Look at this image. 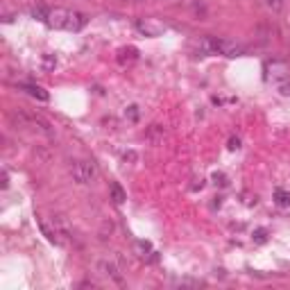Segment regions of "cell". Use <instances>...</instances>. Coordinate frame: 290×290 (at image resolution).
Here are the masks:
<instances>
[{
  "instance_id": "obj_1",
  "label": "cell",
  "mask_w": 290,
  "mask_h": 290,
  "mask_svg": "<svg viewBox=\"0 0 290 290\" xmlns=\"http://www.w3.org/2000/svg\"><path fill=\"white\" fill-rule=\"evenodd\" d=\"M197 50L202 54H222L227 59H236L247 52V48L231 39H218V37H202L197 41Z\"/></svg>"
},
{
  "instance_id": "obj_2",
  "label": "cell",
  "mask_w": 290,
  "mask_h": 290,
  "mask_svg": "<svg viewBox=\"0 0 290 290\" xmlns=\"http://www.w3.org/2000/svg\"><path fill=\"white\" fill-rule=\"evenodd\" d=\"M89 18L82 11H73V9H50L48 16V25L57 27V30H68V32H80L82 27H86Z\"/></svg>"
},
{
  "instance_id": "obj_3",
  "label": "cell",
  "mask_w": 290,
  "mask_h": 290,
  "mask_svg": "<svg viewBox=\"0 0 290 290\" xmlns=\"http://www.w3.org/2000/svg\"><path fill=\"white\" fill-rule=\"evenodd\" d=\"M70 175H73V182L77 184H91L97 177V166L93 161H73Z\"/></svg>"
},
{
  "instance_id": "obj_4",
  "label": "cell",
  "mask_w": 290,
  "mask_h": 290,
  "mask_svg": "<svg viewBox=\"0 0 290 290\" xmlns=\"http://www.w3.org/2000/svg\"><path fill=\"white\" fill-rule=\"evenodd\" d=\"M134 27L136 32H141L143 37H159V34H163L168 30L166 23L156 21V18H136Z\"/></svg>"
},
{
  "instance_id": "obj_5",
  "label": "cell",
  "mask_w": 290,
  "mask_h": 290,
  "mask_svg": "<svg viewBox=\"0 0 290 290\" xmlns=\"http://www.w3.org/2000/svg\"><path fill=\"white\" fill-rule=\"evenodd\" d=\"M18 120H23V123H27V125H32L34 129H39V132H43V134H52V127H50V123L48 120H43L41 116H34V113H25V111H21L18 113Z\"/></svg>"
},
{
  "instance_id": "obj_6",
  "label": "cell",
  "mask_w": 290,
  "mask_h": 290,
  "mask_svg": "<svg viewBox=\"0 0 290 290\" xmlns=\"http://www.w3.org/2000/svg\"><path fill=\"white\" fill-rule=\"evenodd\" d=\"M100 272L107 274V277H111L113 281H118V284H123V274H120V268L116 261H111V258H104V261H100Z\"/></svg>"
},
{
  "instance_id": "obj_7",
  "label": "cell",
  "mask_w": 290,
  "mask_h": 290,
  "mask_svg": "<svg viewBox=\"0 0 290 290\" xmlns=\"http://www.w3.org/2000/svg\"><path fill=\"white\" fill-rule=\"evenodd\" d=\"M139 59V50L134 46H127V48H120L118 50V64H132V61Z\"/></svg>"
},
{
  "instance_id": "obj_8",
  "label": "cell",
  "mask_w": 290,
  "mask_h": 290,
  "mask_svg": "<svg viewBox=\"0 0 290 290\" xmlns=\"http://www.w3.org/2000/svg\"><path fill=\"white\" fill-rule=\"evenodd\" d=\"M23 91H27L32 97L41 100V102H48L50 100V93L46 91V89H41V86H37V84H23Z\"/></svg>"
},
{
  "instance_id": "obj_9",
  "label": "cell",
  "mask_w": 290,
  "mask_h": 290,
  "mask_svg": "<svg viewBox=\"0 0 290 290\" xmlns=\"http://www.w3.org/2000/svg\"><path fill=\"white\" fill-rule=\"evenodd\" d=\"M109 193H111L113 204H125V199H127V193H125V188L120 186L118 182H111V186H109Z\"/></svg>"
},
{
  "instance_id": "obj_10",
  "label": "cell",
  "mask_w": 290,
  "mask_h": 290,
  "mask_svg": "<svg viewBox=\"0 0 290 290\" xmlns=\"http://www.w3.org/2000/svg\"><path fill=\"white\" fill-rule=\"evenodd\" d=\"M274 202H277V206H290V193L284 188H277L274 191Z\"/></svg>"
},
{
  "instance_id": "obj_11",
  "label": "cell",
  "mask_w": 290,
  "mask_h": 290,
  "mask_svg": "<svg viewBox=\"0 0 290 290\" xmlns=\"http://www.w3.org/2000/svg\"><path fill=\"white\" fill-rule=\"evenodd\" d=\"M134 249H136V254H139L141 258H145V256H150V254H154V252H152V245H150L147 241H136Z\"/></svg>"
},
{
  "instance_id": "obj_12",
  "label": "cell",
  "mask_w": 290,
  "mask_h": 290,
  "mask_svg": "<svg viewBox=\"0 0 290 290\" xmlns=\"http://www.w3.org/2000/svg\"><path fill=\"white\" fill-rule=\"evenodd\" d=\"M48 16H50L48 7L39 5V7H34V9H32V18H37V21H41V23H48Z\"/></svg>"
},
{
  "instance_id": "obj_13",
  "label": "cell",
  "mask_w": 290,
  "mask_h": 290,
  "mask_svg": "<svg viewBox=\"0 0 290 290\" xmlns=\"http://www.w3.org/2000/svg\"><path fill=\"white\" fill-rule=\"evenodd\" d=\"M147 139H150L152 143H159V141L163 139V129L159 127V125H152V127L147 129Z\"/></svg>"
},
{
  "instance_id": "obj_14",
  "label": "cell",
  "mask_w": 290,
  "mask_h": 290,
  "mask_svg": "<svg viewBox=\"0 0 290 290\" xmlns=\"http://www.w3.org/2000/svg\"><path fill=\"white\" fill-rule=\"evenodd\" d=\"M125 118L132 120V123H136V120H139V107H136V104L127 107V111H125Z\"/></svg>"
},
{
  "instance_id": "obj_15",
  "label": "cell",
  "mask_w": 290,
  "mask_h": 290,
  "mask_svg": "<svg viewBox=\"0 0 290 290\" xmlns=\"http://www.w3.org/2000/svg\"><path fill=\"white\" fill-rule=\"evenodd\" d=\"M265 241H268V231H265V229H256V231H254V242L263 245Z\"/></svg>"
},
{
  "instance_id": "obj_16",
  "label": "cell",
  "mask_w": 290,
  "mask_h": 290,
  "mask_svg": "<svg viewBox=\"0 0 290 290\" xmlns=\"http://www.w3.org/2000/svg\"><path fill=\"white\" fill-rule=\"evenodd\" d=\"M136 159H139V154H136L134 150L123 152V161H125V163H136Z\"/></svg>"
},
{
  "instance_id": "obj_17",
  "label": "cell",
  "mask_w": 290,
  "mask_h": 290,
  "mask_svg": "<svg viewBox=\"0 0 290 290\" xmlns=\"http://www.w3.org/2000/svg\"><path fill=\"white\" fill-rule=\"evenodd\" d=\"M54 66H57V59H54L52 54H46V57H43V68L50 70V68H54Z\"/></svg>"
},
{
  "instance_id": "obj_18",
  "label": "cell",
  "mask_w": 290,
  "mask_h": 290,
  "mask_svg": "<svg viewBox=\"0 0 290 290\" xmlns=\"http://www.w3.org/2000/svg\"><path fill=\"white\" fill-rule=\"evenodd\" d=\"M279 93H281L284 97H290V80L281 82V84H279Z\"/></svg>"
},
{
  "instance_id": "obj_19",
  "label": "cell",
  "mask_w": 290,
  "mask_h": 290,
  "mask_svg": "<svg viewBox=\"0 0 290 290\" xmlns=\"http://www.w3.org/2000/svg\"><path fill=\"white\" fill-rule=\"evenodd\" d=\"M265 5L270 7V9H274V11H279L281 7H284V0H265Z\"/></svg>"
},
{
  "instance_id": "obj_20",
  "label": "cell",
  "mask_w": 290,
  "mask_h": 290,
  "mask_svg": "<svg viewBox=\"0 0 290 290\" xmlns=\"http://www.w3.org/2000/svg\"><path fill=\"white\" fill-rule=\"evenodd\" d=\"M241 147V139L238 136H231L229 139V150H238Z\"/></svg>"
},
{
  "instance_id": "obj_21",
  "label": "cell",
  "mask_w": 290,
  "mask_h": 290,
  "mask_svg": "<svg viewBox=\"0 0 290 290\" xmlns=\"http://www.w3.org/2000/svg\"><path fill=\"white\" fill-rule=\"evenodd\" d=\"M136 2H139V0H136Z\"/></svg>"
}]
</instances>
